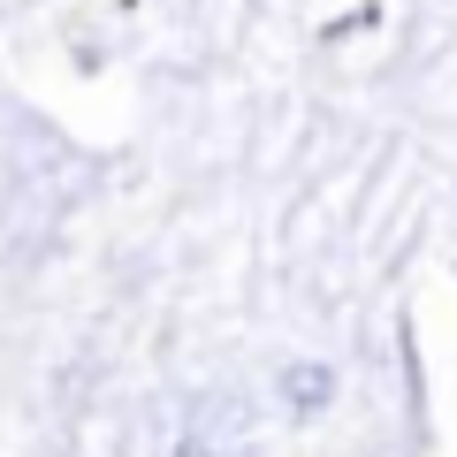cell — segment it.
Here are the masks:
<instances>
[{
  "label": "cell",
  "instance_id": "1",
  "mask_svg": "<svg viewBox=\"0 0 457 457\" xmlns=\"http://www.w3.org/2000/svg\"><path fill=\"white\" fill-rule=\"evenodd\" d=\"M130 457H245V420L221 389H161L130 411Z\"/></svg>",
  "mask_w": 457,
  "mask_h": 457
},
{
  "label": "cell",
  "instance_id": "2",
  "mask_svg": "<svg viewBox=\"0 0 457 457\" xmlns=\"http://www.w3.org/2000/svg\"><path fill=\"white\" fill-rule=\"evenodd\" d=\"M328 396H336V366H320V359H290L282 366V404L305 420V411H320Z\"/></svg>",
  "mask_w": 457,
  "mask_h": 457
}]
</instances>
